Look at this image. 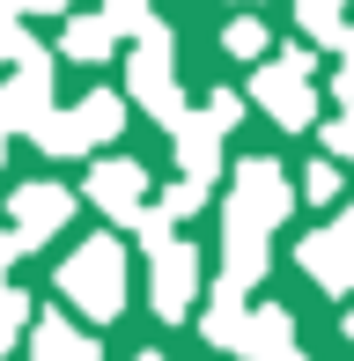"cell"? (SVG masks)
Returning <instances> with one entry per match:
<instances>
[{
	"label": "cell",
	"instance_id": "obj_1",
	"mask_svg": "<svg viewBox=\"0 0 354 361\" xmlns=\"http://www.w3.org/2000/svg\"><path fill=\"white\" fill-rule=\"evenodd\" d=\"M59 295H67L74 310H82L89 324H111L126 310V251H118V236H89V243H74L67 258H59Z\"/></svg>",
	"mask_w": 354,
	"mask_h": 361
},
{
	"label": "cell",
	"instance_id": "obj_34",
	"mask_svg": "<svg viewBox=\"0 0 354 361\" xmlns=\"http://www.w3.org/2000/svg\"><path fill=\"white\" fill-rule=\"evenodd\" d=\"M244 8H251V0H244Z\"/></svg>",
	"mask_w": 354,
	"mask_h": 361
},
{
	"label": "cell",
	"instance_id": "obj_28",
	"mask_svg": "<svg viewBox=\"0 0 354 361\" xmlns=\"http://www.w3.org/2000/svg\"><path fill=\"white\" fill-rule=\"evenodd\" d=\"M332 96H340V104H354V52L340 59V74H332Z\"/></svg>",
	"mask_w": 354,
	"mask_h": 361
},
{
	"label": "cell",
	"instance_id": "obj_18",
	"mask_svg": "<svg viewBox=\"0 0 354 361\" xmlns=\"http://www.w3.org/2000/svg\"><path fill=\"white\" fill-rule=\"evenodd\" d=\"M295 23L310 30L317 44H340V52H354V30L340 23V0H295Z\"/></svg>",
	"mask_w": 354,
	"mask_h": 361
},
{
	"label": "cell",
	"instance_id": "obj_14",
	"mask_svg": "<svg viewBox=\"0 0 354 361\" xmlns=\"http://www.w3.org/2000/svg\"><path fill=\"white\" fill-rule=\"evenodd\" d=\"M200 339L221 347V354H251V310H244V295H214L207 317H200Z\"/></svg>",
	"mask_w": 354,
	"mask_h": 361
},
{
	"label": "cell",
	"instance_id": "obj_2",
	"mask_svg": "<svg viewBox=\"0 0 354 361\" xmlns=\"http://www.w3.org/2000/svg\"><path fill=\"white\" fill-rule=\"evenodd\" d=\"M148 302H155L163 324H177L192 302H200V251H192L185 236H170V243L148 251Z\"/></svg>",
	"mask_w": 354,
	"mask_h": 361
},
{
	"label": "cell",
	"instance_id": "obj_33",
	"mask_svg": "<svg viewBox=\"0 0 354 361\" xmlns=\"http://www.w3.org/2000/svg\"><path fill=\"white\" fill-rule=\"evenodd\" d=\"M0 155H8V133H0Z\"/></svg>",
	"mask_w": 354,
	"mask_h": 361
},
{
	"label": "cell",
	"instance_id": "obj_26",
	"mask_svg": "<svg viewBox=\"0 0 354 361\" xmlns=\"http://www.w3.org/2000/svg\"><path fill=\"white\" fill-rule=\"evenodd\" d=\"M325 147H332V162H354V111L325 126Z\"/></svg>",
	"mask_w": 354,
	"mask_h": 361
},
{
	"label": "cell",
	"instance_id": "obj_32",
	"mask_svg": "<svg viewBox=\"0 0 354 361\" xmlns=\"http://www.w3.org/2000/svg\"><path fill=\"white\" fill-rule=\"evenodd\" d=\"M347 339H354V310H347Z\"/></svg>",
	"mask_w": 354,
	"mask_h": 361
},
{
	"label": "cell",
	"instance_id": "obj_29",
	"mask_svg": "<svg viewBox=\"0 0 354 361\" xmlns=\"http://www.w3.org/2000/svg\"><path fill=\"white\" fill-rule=\"evenodd\" d=\"M23 258V243H15V228H0V288H8V266Z\"/></svg>",
	"mask_w": 354,
	"mask_h": 361
},
{
	"label": "cell",
	"instance_id": "obj_27",
	"mask_svg": "<svg viewBox=\"0 0 354 361\" xmlns=\"http://www.w3.org/2000/svg\"><path fill=\"white\" fill-rule=\"evenodd\" d=\"M281 67H288V74H303V81H310V74H317V52H310V44H288V52H281Z\"/></svg>",
	"mask_w": 354,
	"mask_h": 361
},
{
	"label": "cell",
	"instance_id": "obj_25",
	"mask_svg": "<svg viewBox=\"0 0 354 361\" xmlns=\"http://www.w3.org/2000/svg\"><path fill=\"white\" fill-rule=\"evenodd\" d=\"M303 192H310V200H340V162H310Z\"/></svg>",
	"mask_w": 354,
	"mask_h": 361
},
{
	"label": "cell",
	"instance_id": "obj_31",
	"mask_svg": "<svg viewBox=\"0 0 354 361\" xmlns=\"http://www.w3.org/2000/svg\"><path fill=\"white\" fill-rule=\"evenodd\" d=\"M133 361H170V354H155V347H148V354H133Z\"/></svg>",
	"mask_w": 354,
	"mask_h": 361
},
{
	"label": "cell",
	"instance_id": "obj_9",
	"mask_svg": "<svg viewBox=\"0 0 354 361\" xmlns=\"http://www.w3.org/2000/svg\"><path fill=\"white\" fill-rule=\"evenodd\" d=\"M266 266H273L266 228H251V221H221V295L259 288V281H266Z\"/></svg>",
	"mask_w": 354,
	"mask_h": 361
},
{
	"label": "cell",
	"instance_id": "obj_6",
	"mask_svg": "<svg viewBox=\"0 0 354 361\" xmlns=\"http://www.w3.org/2000/svg\"><path fill=\"white\" fill-rule=\"evenodd\" d=\"M89 200L104 207L111 221H133L148 214V162H133V155H111V162H89Z\"/></svg>",
	"mask_w": 354,
	"mask_h": 361
},
{
	"label": "cell",
	"instance_id": "obj_15",
	"mask_svg": "<svg viewBox=\"0 0 354 361\" xmlns=\"http://www.w3.org/2000/svg\"><path fill=\"white\" fill-rule=\"evenodd\" d=\"M59 52H67V59H82V67H96V59H111V52H118V30H111L104 15H74V23L59 30Z\"/></svg>",
	"mask_w": 354,
	"mask_h": 361
},
{
	"label": "cell",
	"instance_id": "obj_8",
	"mask_svg": "<svg viewBox=\"0 0 354 361\" xmlns=\"http://www.w3.org/2000/svg\"><path fill=\"white\" fill-rule=\"evenodd\" d=\"M251 104H266V118H273V126H288V133H303V126L317 118V96H310V81H303V74H288L281 59L251 74Z\"/></svg>",
	"mask_w": 354,
	"mask_h": 361
},
{
	"label": "cell",
	"instance_id": "obj_17",
	"mask_svg": "<svg viewBox=\"0 0 354 361\" xmlns=\"http://www.w3.org/2000/svg\"><path fill=\"white\" fill-rule=\"evenodd\" d=\"M74 118H82L89 147H104V140H118V126H126V104H118L111 89H89L82 104H74Z\"/></svg>",
	"mask_w": 354,
	"mask_h": 361
},
{
	"label": "cell",
	"instance_id": "obj_19",
	"mask_svg": "<svg viewBox=\"0 0 354 361\" xmlns=\"http://www.w3.org/2000/svg\"><path fill=\"white\" fill-rule=\"evenodd\" d=\"M37 52H44V44L23 30V0H0V59L23 67V59H37Z\"/></svg>",
	"mask_w": 354,
	"mask_h": 361
},
{
	"label": "cell",
	"instance_id": "obj_16",
	"mask_svg": "<svg viewBox=\"0 0 354 361\" xmlns=\"http://www.w3.org/2000/svg\"><path fill=\"white\" fill-rule=\"evenodd\" d=\"M37 155H52V162H74V155H89V133H82V118H74V111H52V118L37 126Z\"/></svg>",
	"mask_w": 354,
	"mask_h": 361
},
{
	"label": "cell",
	"instance_id": "obj_21",
	"mask_svg": "<svg viewBox=\"0 0 354 361\" xmlns=\"http://www.w3.org/2000/svg\"><path fill=\"white\" fill-rule=\"evenodd\" d=\"M266 44H273V37H266V23H259V15H236V23L221 30V52H229V59H259Z\"/></svg>",
	"mask_w": 354,
	"mask_h": 361
},
{
	"label": "cell",
	"instance_id": "obj_30",
	"mask_svg": "<svg viewBox=\"0 0 354 361\" xmlns=\"http://www.w3.org/2000/svg\"><path fill=\"white\" fill-rule=\"evenodd\" d=\"M23 15H67V0H23Z\"/></svg>",
	"mask_w": 354,
	"mask_h": 361
},
{
	"label": "cell",
	"instance_id": "obj_10",
	"mask_svg": "<svg viewBox=\"0 0 354 361\" xmlns=\"http://www.w3.org/2000/svg\"><path fill=\"white\" fill-rule=\"evenodd\" d=\"M295 266L310 273L325 295H347V288H354V243L340 236V228H317V236L295 243Z\"/></svg>",
	"mask_w": 354,
	"mask_h": 361
},
{
	"label": "cell",
	"instance_id": "obj_24",
	"mask_svg": "<svg viewBox=\"0 0 354 361\" xmlns=\"http://www.w3.org/2000/svg\"><path fill=\"white\" fill-rule=\"evenodd\" d=\"M244 104H251V96H236V89H214V96H207V118H214L221 133H229V126L244 118Z\"/></svg>",
	"mask_w": 354,
	"mask_h": 361
},
{
	"label": "cell",
	"instance_id": "obj_4",
	"mask_svg": "<svg viewBox=\"0 0 354 361\" xmlns=\"http://www.w3.org/2000/svg\"><path fill=\"white\" fill-rule=\"evenodd\" d=\"M8 221H15V243H23V251H37V243H52L59 228L74 221V192L52 185V177L15 185V192H8Z\"/></svg>",
	"mask_w": 354,
	"mask_h": 361
},
{
	"label": "cell",
	"instance_id": "obj_3",
	"mask_svg": "<svg viewBox=\"0 0 354 361\" xmlns=\"http://www.w3.org/2000/svg\"><path fill=\"white\" fill-rule=\"evenodd\" d=\"M288 207H295V192H288L281 162H266V155L236 162V185H229V221L273 228V221H288Z\"/></svg>",
	"mask_w": 354,
	"mask_h": 361
},
{
	"label": "cell",
	"instance_id": "obj_7",
	"mask_svg": "<svg viewBox=\"0 0 354 361\" xmlns=\"http://www.w3.org/2000/svg\"><path fill=\"white\" fill-rule=\"evenodd\" d=\"M126 96L148 104V118L163 126V133L192 111L185 96H177V81H170V52H140V44H133V59H126Z\"/></svg>",
	"mask_w": 354,
	"mask_h": 361
},
{
	"label": "cell",
	"instance_id": "obj_22",
	"mask_svg": "<svg viewBox=\"0 0 354 361\" xmlns=\"http://www.w3.org/2000/svg\"><path fill=\"white\" fill-rule=\"evenodd\" d=\"M207 192H214V185H200V177H177V185L163 192V214H170V221L200 214V207H207Z\"/></svg>",
	"mask_w": 354,
	"mask_h": 361
},
{
	"label": "cell",
	"instance_id": "obj_5",
	"mask_svg": "<svg viewBox=\"0 0 354 361\" xmlns=\"http://www.w3.org/2000/svg\"><path fill=\"white\" fill-rule=\"evenodd\" d=\"M52 118V52L23 59L15 81H0V133H37Z\"/></svg>",
	"mask_w": 354,
	"mask_h": 361
},
{
	"label": "cell",
	"instance_id": "obj_11",
	"mask_svg": "<svg viewBox=\"0 0 354 361\" xmlns=\"http://www.w3.org/2000/svg\"><path fill=\"white\" fill-rule=\"evenodd\" d=\"M170 147H177V170H185V177L214 185V170H221V126L207 118V111H185V118L170 126Z\"/></svg>",
	"mask_w": 354,
	"mask_h": 361
},
{
	"label": "cell",
	"instance_id": "obj_12",
	"mask_svg": "<svg viewBox=\"0 0 354 361\" xmlns=\"http://www.w3.org/2000/svg\"><path fill=\"white\" fill-rule=\"evenodd\" d=\"M30 361H104V354H96V339L82 324H67L59 310H44L37 332H30Z\"/></svg>",
	"mask_w": 354,
	"mask_h": 361
},
{
	"label": "cell",
	"instance_id": "obj_13",
	"mask_svg": "<svg viewBox=\"0 0 354 361\" xmlns=\"http://www.w3.org/2000/svg\"><path fill=\"white\" fill-rule=\"evenodd\" d=\"M251 361H310L295 347V317L281 302H259L251 310Z\"/></svg>",
	"mask_w": 354,
	"mask_h": 361
},
{
	"label": "cell",
	"instance_id": "obj_23",
	"mask_svg": "<svg viewBox=\"0 0 354 361\" xmlns=\"http://www.w3.org/2000/svg\"><path fill=\"white\" fill-rule=\"evenodd\" d=\"M104 23L118 30V37H140L155 15H148V0H104Z\"/></svg>",
	"mask_w": 354,
	"mask_h": 361
},
{
	"label": "cell",
	"instance_id": "obj_20",
	"mask_svg": "<svg viewBox=\"0 0 354 361\" xmlns=\"http://www.w3.org/2000/svg\"><path fill=\"white\" fill-rule=\"evenodd\" d=\"M30 332H37V317H30V295H23V288H0V354L23 347Z\"/></svg>",
	"mask_w": 354,
	"mask_h": 361
}]
</instances>
